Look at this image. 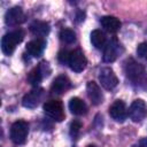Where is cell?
<instances>
[{
	"label": "cell",
	"mask_w": 147,
	"mask_h": 147,
	"mask_svg": "<svg viewBox=\"0 0 147 147\" xmlns=\"http://www.w3.org/2000/svg\"><path fill=\"white\" fill-rule=\"evenodd\" d=\"M125 74L132 84L142 86L147 83V72L142 64L133 59H127L125 62Z\"/></svg>",
	"instance_id": "1"
},
{
	"label": "cell",
	"mask_w": 147,
	"mask_h": 147,
	"mask_svg": "<svg viewBox=\"0 0 147 147\" xmlns=\"http://www.w3.org/2000/svg\"><path fill=\"white\" fill-rule=\"evenodd\" d=\"M24 38V32L21 29L14 30L7 34H5L1 39V49L3 54L11 55L16 48V45L20 44Z\"/></svg>",
	"instance_id": "2"
},
{
	"label": "cell",
	"mask_w": 147,
	"mask_h": 147,
	"mask_svg": "<svg viewBox=\"0 0 147 147\" xmlns=\"http://www.w3.org/2000/svg\"><path fill=\"white\" fill-rule=\"evenodd\" d=\"M45 114L55 122H62L65 117L63 105L60 100H48L44 103Z\"/></svg>",
	"instance_id": "3"
},
{
	"label": "cell",
	"mask_w": 147,
	"mask_h": 147,
	"mask_svg": "<svg viewBox=\"0 0 147 147\" xmlns=\"http://www.w3.org/2000/svg\"><path fill=\"white\" fill-rule=\"evenodd\" d=\"M29 134V124L25 121H16L10 127V139L14 144H24Z\"/></svg>",
	"instance_id": "4"
},
{
	"label": "cell",
	"mask_w": 147,
	"mask_h": 147,
	"mask_svg": "<svg viewBox=\"0 0 147 147\" xmlns=\"http://www.w3.org/2000/svg\"><path fill=\"white\" fill-rule=\"evenodd\" d=\"M123 53V46L116 38H111L103 51V61L107 63L114 62L121 54Z\"/></svg>",
	"instance_id": "5"
},
{
	"label": "cell",
	"mask_w": 147,
	"mask_h": 147,
	"mask_svg": "<svg viewBox=\"0 0 147 147\" xmlns=\"http://www.w3.org/2000/svg\"><path fill=\"white\" fill-rule=\"evenodd\" d=\"M87 64V60L83 53L82 49L77 48L75 51H71L69 54V60H68V65L70 69L75 72H82Z\"/></svg>",
	"instance_id": "6"
},
{
	"label": "cell",
	"mask_w": 147,
	"mask_h": 147,
	"mask_svg": "<svg viewBox=\"0 0 147 147\" xmlns=\"http://www.w3.org/2000/svg\"><path fill=\"white\" fill-rule=\"evenodd\" d=\"M129 116L136 123L144 121L147 117V105H146V102L142 99L134 100L131 103L130 108H129Z\"/></svg>",
	"instance_id": "7"
},
{
	"label": "cell",
	"mask_w": 147,
	"mask_h": 147,
	"mask_svg": "<svg viewBox=\"0 0 147 147\" xmlns=\"http://www.w3.org/2000/svg\"><path fill=\"white\" fill-rule=\"evenodd\" d=\"M99 80L106 90H113L118 84V78L111 68H102L99 74Z\"/></svg>",
	"instance_id": "8"
},
{
	"label": "cell",
	"mask_w": 147,
	"mask_h": 147,
	"mask_svg": "<svg viewBox=\"0 0 147 147\" xmlns=\"http://www.w3.org/2000/svg\"><path fill=\"white\" fill-rule=\"evenodd\" d=\"M44 96V90L41 87H34L23 96L22 105L25 108H36Z\"/></svg>",
	"instance_id": "9"
},
{
	"label": "cell",
	"mask_w": 147,
	"mask_h": 147,
	"mask_svg": "<svg viewBox=\"0 0 147 147\" xmlns=\"http://www.w3.org/2000/svg\"><path fill=\"white\" fill-rule=\"evenodd\" d=\"M127 109L125 103L122 100H116L114 101V103L109 107V115L113 119H115L116 122H124L127 117Z\"/></svg>",
	"instance_id": "10"
},
{
	"label": "cell",
	"mask_w": 147,
	"mask_h": 147,
	"mask_svg": "<svg viewBox=\"0 0 147 147\" xmlns=\"http://www.w3.org/2000/svg\"><path fill=\"white\" fill-rule=\"evenodd\" d=\"M25 21V15L21 7H13L6 11L5 22L7 25H18Z\"/></svg>",
	"instance_id": "11"
},
{
	"label": "cell",
	"mask_w": 147,
	"mask_h": 147,
	"mask_svg": "<svg viewBox=\"0 0 147 147\" xmlns=\"http://www.w3.org/2000/svg\"><path fill=\"white\" fill-rule=\"evenodd\" d=\"M70 86H71L70 79L65 75H60L53 80L51 91H52V93H55V94H62V93L67 92L70 88Z\"/></svg>",
	"instance_id": "12"
},
{
	"label": "cell",
	"mask_w": 147,
	"mask_h": 147,
	"mask_svg": "<svg viewBox=\"0 0 147 147\" xmlns=\"http://www.w3.org/2000/svg\"><path fill=\"white\" fill-rule=\"evenodd\" d=\"M86 91H87V95H88L91 102L94 106H98V105L102 103L103 94L101 92V88L99 87V85L95 82H88L87 85H86Z\"/></svg>",
	"instance_id": "13"
},
{
	"label": "cell",
	"mask_w": 147,
	"mask_h": 147,
	"mask_svg": "<svg viewBox=\"0 0 147 147\" xmlns=\"http://www.w3.org/2000/svg\"><path fill=\"white\" fill-rule=\"evenodd\" d=\"M46 47V41L41 38H38V39H34V40H31L26 44V52L33 56V57H38L42 54L44 49Z\"/></svg>",
	"instance_id": "14"
},
{
	"label": "cell",
	"mask_w": 147,
	"mask_h": 147,
	"mask_svg": "<svg viewBox=\"0 0 147 147\" xmlns=\"http://www.w3.org/2000/svg\"><path fill=\"white\" fill-rule=\"evenodd\" d=\"M102 28L109 33H116L121 29V21L115 16H103L100 20Z\"/></svg>",
	"instance_id": "15"
},
{
	"label": "cell",
	"mask_w": 147,
	"mask_h": 147,
	"mask_svg": "<svg viewBox=\"0 0 147 147\" xmlns=\"http://www.w3.org/2000/svg\"><path fill=\"white\" fill-rule=\"evenodd\" d=\"M69 109L74 115L82 116L87 113V106L86 103L79 99V98H71L69 101Z\"/></svg>",
	"instance_id": "16"
},
{
	"label": "cell",
	"mask_w": 147,
	"mask_h": 147,
	"mask_svg": "<svg viewBox=\"0 0 147 147\" xmlns=\"http://www.w3.org/2000/svg\"><path fill=\"white\" fill-rule=\"evenodd\" d=\"M51 28H49V24L47 22H44V21H33L31 24H30V31L37 36V37H45L48 34Z\"/></svg>",
	"instance_id": "17"
},
{
	"label": "cell",
	"mask_w": 147,
	"mask_h": 147,
	"mask_svg": "<svg viewBox=\"0 0 147 147\" xmlns=\"http://www.w3.org/2000/svg\"><path fill=\"white\" fill-rule=\"evenodd\" d=\"M45 75H46V74H45V71H44V63H40V65L36 67L34 69H32V70L30 71L29 76H28V80H29V83H30L31 85H33V86L37 87V85L41 82V79H42V77H44Z\"/></svg>",
	"instance_id": "18"
},
{
	"label": "cell",
	"mask_w": 147,
	"mask_h": 147,
	"mask_svg": "<svg viewBox=\"0 0 147 147\" xmlns=\"http://www.w3.org/2000/svg\"><path fill=\"white\" fill-rule=\"evenodd\" d=\"M91 42L92 45L98 48V49H101V48H105L106 47V36L105 33L101 31V30H93L91 32Z\"/></svg>",
	"instance_id": "19"
},
{
	"label": "cell",
	"mask_w": 147,
	"mask_h": 147,
	"mask_svg": "<svg viewBox=\"0 0 147 147\" xmlns=\"http://www.w3.org/2000/svg\"><path fill=\"white\" fill-rule=\"evenodd\" d=\"M60 39L65 44H72L76 41V33L70 29H63L60 32Z\"/></svg>",
	"instance_id": "20"
},
{
	"label": "cell",
	"mask_w": 147,
	"mask_h": 147,
	"mask_svg": "<svg viewBox=\"0 0 147 147\" xmlns=\"http://www.w3.org/2000/svg\"><path fill=\"white\" fill-rule=\"evenodd\" d=\"M80 129H82V123L79 121H74L71 122L70 124V136L72 138H76L78 137L79 132H80Z\"/></svg>",
	"instance_id": "21"
},
{
	"label": "cell",
	"mask_w": 147,
	"mask_h": 147,
	"mask_svg": "<svg viewBox=\"0 0 147 147\" xmlns=\"http://www.w3.org/2000/svg\"><path fill=\"white\" fill-rule=\"evenodd\" d=\"M137 54L140 57H147V41L141 42L137 48Z\"/></svg>",
	"instance_id": "22"
},
{
	"label": "cell",
	"mask_w": 147,
	"mask_h": 147,
	"mask_svg": "<svg viewBox=\"0 0 147 147\" xmlns=\"http://www.w3.org/2000/svg\"><path fill=\"white\" fill-rule=\"evenodd\" d=\"M69 54H70V52H67V51H61L60 53H59V55H57V59H59V61L61 62V63H68V60H69Z\"/></svg>",
	"instance_id": "23"
},
{
	"label": "cell",
	"mask_w": 147,
	"mask_h": 147,
	"mask_svg": "<svg viewBox=\"0 0 147 147\" xmlns=\"http://www.w3.org/2000/svg\"><path fill=\"white\" fill-rule=\"evenodd\" d=\"M132 147H147V138H142L140 139L137 144H134Z\"/></svg>",
	"instance_id": "24"
},
{
	"label": "cell",
	"mask_w": 147,
	"mask_h": 147,
	"mask_svg": "<svg viewBox=\"0 0 147 147\" xmlns=\"http://www.w3.org/2000/svg\"><path fill=\"white\" fill-rule=\"evenodd\" d=\"M87 147H95V146H94V145H88Z\"/></svg>",
	"instance_id": "25"
}]
</instances>
